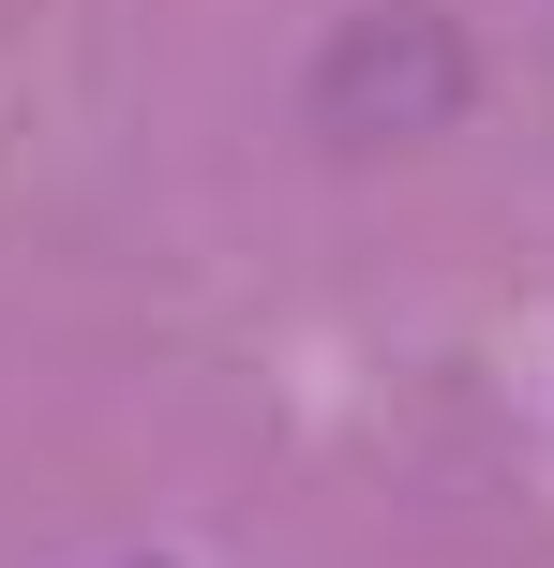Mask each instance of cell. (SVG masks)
Here are the masks:
<instances>
[{"instance_id":"1","label":"cell","mask_w":554,"mask_h":568,"mask_svg":"<svg viewBox=\"0 0 554 568\" xmlns=\"http://www.w3.org/2000/svg\"><path fill=\"white\" fill-rule=\"evenodd\" d=\"M450 105H465V45L435 16H360L315 60V135L330 150H420Z\"/></svg>"}]
</instances>
